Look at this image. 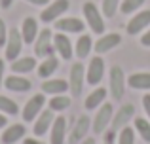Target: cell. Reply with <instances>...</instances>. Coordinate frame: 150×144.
Returning <instances> with one entry per match:
<instances>
[{"instance_id":"9","label":"cell","mask_w":150,"mask_h":144,"mask_svg":"<svg viewBox=\"0 0 150 144\" xmlns=\"http://www.w3.org/2000/svg\"><path fill=\"white\" fill-rule=\"evenodd\" d=\"M105 76V61L103 57H93L89 61V67H88V74H86V80H88V85H97Z\"/></svg>"},{"instance_id":"28","label":"cell","mask_w":150,"mask_h":144,"mask_svg":"<svg viewBox=\"0 0 150 144\" xmlns=\"http://www.w3.org/2000/svg\"><path fill=\"white\" fill-rule=\"evenodd\" d=\"M69 106H70V99L67 95H53V99H50V110L53 112L67 110Z\"/></svg>"},{"instance_id":"30","label":"cell","mask_w":150,"mask_h":144,"mask_svg":"<svg viewBox=\"0 0 150 144\" xmlns=\"http://www.w3.org/2000/svg\"><path fill=\"white\" fill-rule=\"evenodd\" d=\"M118 144H135V131L131 127H124L118 137Z\"/></svg>"},{"instance_id":"34","label":"cell","mask_w":150,"mask_h":144,"mask_svg":"<svg viewBox=\"0 0 150 144\" xmlns=\"http://www.w3.org/2000/svg\"><path fill=\"white\" fill-rule=\"evenodd\" d=\"M143 106H144V112H146L148 118H150V95H144L143 97Z\"/></svg>"},{"instance_id":"23","label":"cell","mask_w":150,"mask_h":144,"mask_svg":"<svg viewBox=\"0 0 150 144\" xmlns=\"http://www.w3.org/2000/svg\"><path fill=\"white\" fill-rule=\"evenodd\" d=\"M57 68H59V61H57V57L50 55V57H46V59L40 63V67H38V76L46 80V78H50L51 74L57 70Z\"/></svg>"},{"instance_id":"24","label":"cell","mask_w":150,"mask_h":144,"mask_svg":"<svg viewBox=\"0 0 150 144\" xmlns=\"http://www.w3.org/2000/svg\"><path fill=\"white\" fill-rule=\"evenodd\" d=\"M127 84L133 89H150V74L148 72H137L131 74L127 80Z\"/></svg>"},{"instance_id":"15","label":"cell","mask_w":150,"mask_h":144,"mask_svg":"<svg viewBox=\"0 0 150 144\" xmlns=\"http://www.w3.org/2000/svg\"><path fill=\"white\" fill-rule=\"evenodd\" d=\"M53 48L65 61H69L72 57V44H70V40L67 38L65 32H57L53 36Z\"/></svg>"},{"instance_id":"4","label":"cell","mask_w":150,"mask_h":144,"mask_svg":"<svg viewBox=\"0 0 150 144\" xmlns=\"http://www.w3.org/2000/svg\"><path fill=\"white\" fill-rule=\"evenodd\" d=\"M44 103H46L44 93H36L34 97H30V99L27 100L25 108H23V119H25L27 123H29V122H34V119L38 118V114L42 112Z\"/></svg>"},{"instance_id":"10","label":"cell","mask_w":150,"mask_h":144,"mask_svg":"<svg viewBox=\"0 0 150 144\" xmlns=\"http://www.w3.org/2000/svg\"><path fill=\"white\" fill-rule=\"evenodd\" d=\"M89 125H91V122H89L88 116H80V118L76 119V123H74L70 135H69V142L70 144H78L80 140H84L86 135H88V131H89Z\"/></svg>"},{"instance_id":"14","label":"cell","mask_w":150,"mask_h":144,"mask_svg":"<svg viewBox=\"0 0 150 144\" xmlns=\"http://www.w3.org/2000/svg\"><path fill=\"white\" fill-rule=\"evenodd\" d=\"M25 133H27V129L23 123H13V125H8L4 129L0 140H2V144H15L17 140H21L25 137Z\"/></svg>"},{"instance_id":"31","label":"cell","mask_w":150,"mask_h":144,"mask_svg":"<svg viewBox=\"0 0 150 144\" xmlns=\"http://www.w3.org/2000/svg\"><path fill=\"white\" fill-rule=\"evenodd\" d=\"M146 0H124L122 2V11L124 13H133L137 8H141Z\"/></svg>"},{"instance_id":"17","label":"cell","mask_w":150,"mask_h":144,"mask_svg":"<svg viewBox=\"0 0 150 144\" xmlns=\"http://www.w3.org/2000/svg\"><path fill=\"white\" fill-rule=\"evenodd\" d=\"M122 36L118 32H108V34H103V38H99L95 44V53H106L110 49H114L116 46H120Z\"/></svg>"},{"instance_id":"2","label":"cell","mask_w":150,"mask_h":144,"mask_svg":"<svg viewBox=\"0 0 150 144\" xmlns=\"http://www.w3.org/2000/svg\"><path fill=\"white\" fill-rule=\"evenodd\" d=\"M84 17L86 23L89 25V29L95 34H103L105 32V23H103V15L99 13L97 6L93 2H86L84 4Z\"/></svg>"},{"instance_id":"33","label":"cell","mask_w":150,"mask_h":144,"mask_svg":"<svg viewBox=\"0 0 150 144\" xmlns=\"http://www.w3.org/2000/svg\"><path fill=\"white\" fill-rule=\"evenodd\" d=\"M8 27L6 23H4V19H0V48H4L6 46V40H8Z\"/></svg>"},{"instance_id":"39","label":"cell","mask_w":150,"mask_h":144,"mask_svg":"<svg viewBox=\"0 0 150 144\" xmlns=\"http://www.w3.org/2000/svg\"><path fill=\"white\" fill-rule=\"evenodd\" d=\"M11 4H13V0H0V6H2L4 10H6V8H10Z\"/></svg>"},{"instance_id":"29","label":"cell","mask_w":150,"mask_h":144,"mask_svg":"<svg viewBox=\"0 0 150 144\" xmlns=\"http://www.w3.org/2000/svg\"><path fill=\"white\" fill-rule=\"evenodd\" d=\"M135 129H137V133L143 137L144 142H150V123L146 122V119L144 118H137L135 119Z\"/></svg>"},{"instance_id":"7","label":"cell","mask_w":150,"mask_h":144,"mask_svg":"<svg viewBox=\"0 0 150 144\" xmlns=\"http://www.w3.org/2000/svg\"><path fill=\"white\" fill-rule=\"evenodd\" d=\"M70 2L69 0H55V2H51L48 8H46L44 11L40 13V19L44 23H51V21H57L59 17H61L63 13H65L67 10H69Z\"/></svg>"},{"instance_id":"3","label":"cell","mask_w":150,"mask_h":144,"mask_svg":"<svg viewBox=\"0 0 150 144\" xmlns=\"http://www.w3.org/2000/svg\"><path fill=\"white\" fill-rule=\"evenodd\" d=\"M23 38H21V32L17 29H10L8 32V40H6V59L8 61H15L19 57L23 49Z\"/></svg>"},{"instance_id":"35","label":"cell","mask_w":150,"mask_h":144,"mask_svg":"<svg viewBox=\"0 0 150 144\" xmlns=\"http://www.w3.org/2000/svg\"><path fill=\"white\" fill-rule=\"evenodd\" d=\"M141 44H143V46H146V48H150V30L143 34V38H141Z\"/></svg>"},{"instance_id":"38","label":"cell","mask_w":150,"mask_h":144,"mask_svg":"<svg viewBox=\"0 0 150 144\" xmlns=\"http://www.w3.org/2000/svg\"><path fill=\"white\" fill-rule=\"evenodd\" d=\"M2 81H4V61L0 59V87H2Z\"/></svg>"},{"instance_id":"36","label":"cell","mask_w":150,"mask_h":144,"mask_svg":"<svg viewBox=\"0 0 150 144\" xmlns=\"http://www.w3.org/2000/svg\"><path fill=\"white\" fill-rule=\"evenodd\" d=\"M23 144H44V142L38 138H23Z\"/></svg>"},{"instance_id":"25","label":"cell","mask_w":150,"mask_h":144,"mask_svg":"<svg viewBox=\"0 0 150 144\" xmlns=\"http://www.w3.org/2000/svg\"><path fill=\"white\" fill-rule=\"evenodd\" d=\"M105 97H106V89H103V87H99V89H95V91L91 93V95L86 99V108L88 110H93V108H97L99 104H103V100H105Z\"/></svg>"},{"instance_id":"19","label":"cell","mask_w":150,"mask_h":144,"mask_svg":"<svg viewBox=\"0 0 150 144\" xmlns=\"http://www.w3.org/2000/svg\"><path fill=\"white\" fill-rule=\"evenodd\" d=\"M84 27L86 23H82L76 17H63V19H57V23H55V29L59 32H82Z\"/></svg>"},{"instance_id":"1","label":"cell","mask_w":150,"mask_h":144,"mask_svg":"<svg viewBox=\"0 0 150 144\" xmlns=\"http://www.w3.org/2000/svg\"><path fill=\"white\" fill-rule=\"evenodd\" d=\"M55 48H53V34H51L50 29H42L40 32H38L36 40H34V53H36L38 57H50L53 55Z\"/></svg>"},{"instance_id":"8","label":"cell","mask_w":150,"mask_h":144,"mask_svg":"<svg viewBox=\"0 0 150 144\" xmlns=\"http://www.w3.org/2000/svg\"><path fill=\"white\" fill-rule=\"evenodd\" d=\"M124 89H125L124 70L116 65V67L110 68V93H112L114 99H122L124 97Z\"/></svg>"},{"instance_id":"41","label":"cell","mask_w":150,"mask_h":144,"mask_svg":"<svg viewBox=\"0 0 150 144\" xmlns=\"http://www.w3.org/2000/svg\"><path fill=\"white\" fill-rule=\"evenodd\" d=\"M80 144H97L95 138H84V140H80Z\"/></svg>"},{"instance_id":"32","label":"cell","mask_w":150,"mask_h":144,"mask_svg":"<svg viewBox=\"0 0 150 144\" xmlns=\"http://www.w3.org/2000/svg\"><path fill=\"white\" fill-rule=\"evenodd\" d=\"M118 10V0H103V13L106 17H114Z\"/></svg>"},{"instance_id":"21","label":"cell","mask_w":150,"mask_h":144,"mask_svg":"<svg viewBox=\"0 0 150 144\" xmlns=\"http://www.w3.org/2000/svg\"><path fill=\"white\" fill-rule=\"evenodd\" d=\"M34 68H36L34 57H17L15 61H11V70L15 74H27Z\"/></svg>"},{"instance_id":"26","label":"cell","mask_w":150,"mask_h":144,"mask_svg":"<svg viewBox=\"0 0 150 144\" xmlns=\"http://www.w3.org/2000/svg\"><path fill=\"white\" fill-rule=\"evenodd\" d=\"M91 48H93V44H91V38L89 36H80L78 38V42H76V55H78V59H86L88 57V53L91 51Z\"/></svg>"},{"instance_id":"13","label":"cell","mask_w":150,"mask_h":144,"mask_svg":"<svg viewBox=\"0 0 150 144\" xmlns=\"http://www.w3.org/2000/svg\"><path fill=\"white\" fill-rule=\"evenodd\" d=\"M38 21L34 17H25L23 19V25H21V38L25 44H34L38 36Z\"/></svg>"},{"instance_id":"18","label":"cell","mask_w":150,"mask_h":144,"mask_svg":"<svg viewBox=\"0 0 150 144\" xmlns=\"http://www.w3.org/2000/svg\"><path fill=\"white\" fill-rule=\"evenodd\" d=\"M4 85H6L10 91H15V93H25L33 87V84H30L27 78H23L21 74H11V76H8L6 80H4Z\"/></svg>"},{"instance_id":"22","label":"cell","mask_w":150,"mask_h":144,"mask_svg":"<svg viewBox=\"0 0 150 144\" xmlns=\"http://www.w3.org/2000/svg\"><path fill=\"white\" fill-rule=\"evenodd\" d=\"M69 89V84L65 80H46L42 84V93L48 95H63Z\"/></svg>"},{"instance_id":"6","label":"cell","mask_w":150,"mask_h":144,"mask_svg":"<svg viewBox=\"0 0 150 144\" xmlns=\"http://www.w3.org/2000/svg\"><path fill=\"white\" fill-rule=\"evenodd\" d=\"M84 81H86V68L82 63H74L70 68V81H69V89L72 91L74 97H78L84 89Z\"/></svg>"},{"instance_id":"11","label":"cell","mask_w":150,"mask_h":144,"mask_svg":"<svg viewBox=\"0 0 150 144\" xmlns=\"http://www.w3.org/2000/svg\"><path fill=\"white\" fill-rule=\"evenodd\" d=\"M53 110H42L40 114H38L36 122H34V135L36 137H42V135H46L48 131L51 129V125H53Z\"/></svg>"},{"instance_id":"16","label":"cell","mask_w":150,"mask_h":144,"mask_svg":"<svg viewBox=\"0 0 150 144\" xmlns=\"http://www.w3.org/2000/svg\"><path fill=\"white\" fill-rule=\"evenodd\" d=\"M133 114H135V106H133V104H124V106L118 110V114H114V118H112V131L124 129L125 123L133 118Z\"/></svg>"},{"instance_id":"37","label":"cell","mask_w":150,"mask_h":144,"mask_svg":"<svg viewBox=\"0 0 150 144\" xmlns=\"http://www.w3.org/2000/svg\"><path fill=\"white\" fill-rule=\"evenodd\" d=\"M27 2L34 4V6H46V4H48L50 0H27Z\"/></svg>"},{"instance_id":"20","label":"cell","mask_w":150,"mask_h":144,"mask_svg":"<svg viewBox=\"0 0 150 144\" xmlns=\"http://www.w3.org/2000/svg\"><path fill=\"white\" fill-rule=\"evenodd\" d=\"M65 133H67V119L59 116L53 119V125H51V135H50L51 144H65Z\"/></svg>"},{"instance_id":"12","label":"cell","mask_w":150,"mask_h":144,"mask_svg":"<svg viewBox=\"0 0 150 144\" xmlns=\"http://www.w3.org/2000/svg\"><path fill=\"white\" fill-rule=\"evenodd\" d=\"M150 23V10H144V11H139V13L135 15V17L131 19V21L127 23V27H125V30H127V34H139L143 29H146Z\"/></svg>"},{"instance_id":"5","label":"cell","mask_w":150,"mask_h":144,"mask_svg":"<svg viewBox=\"0 0 150 144\" xmlns=\"http://www.w3.org/2000/svg\"><path fill=\"white\" fill-rule=\"evenodd\" d=\"M112 118H114L112 104L105 103V104H103V108L97 112L95 119H93V133H95V135H103V133H105V129H106V125L112 122Z\"/></svg>"},{"instance_id":"27","label":"cell","mask_w":150,"mask_h":144,"mask_svg":"<svg viewBox=\"0 0 150 144\" xmlns=\"http://www.w3.org/2000/svg\"><path fill=\"white\" fill-rule=\"evenodd\" d=\"M0 112H2V114H8V116H15L19 112V106L13 99L0 95Z\"/></svg>"},{"instance_id":"40","label":"cell","mask_w":150,"mask_h":144,"mask_svg":"<svg viewBox=\"0 0 150 144\" xmlns=\"http://www.w3.org/2000/svg\"><path fill=\"white\" fill-rule=\"evenodd\" d=\"M6 125H8V119H6V116L0 112V129H2V127H6Z\"/></svg>"}]
</instances>
